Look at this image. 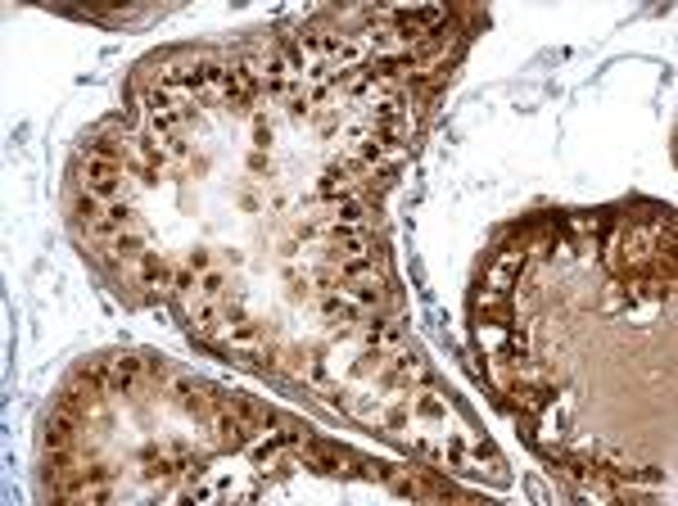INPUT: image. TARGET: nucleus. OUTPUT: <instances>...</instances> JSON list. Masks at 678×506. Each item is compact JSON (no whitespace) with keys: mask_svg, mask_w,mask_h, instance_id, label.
<instances>
[{"mask_svg":"<svg viewBox=\"0 0 678 506\" xmlns=\"http://www.w3.org/2000/svg\"><path fill=\"white\" fill-rule=\"evenodd\" d=\"M127 181H132V172H127L123 163L77 159V186H82L86 195L104 199V204H113V199H127Z\"/></svg>","mask_w":678,"mask_h":506,"instance_id":"obj_1","label":"nucleus"},{"mask_svg":"<svg viewBox=\"0 0 678 506\" xmlns=\"http://www.w3.org/2000/svg\"><path fill=\"white\" fill-rule=\"evenodd\" d=\"M145 249H150V235H145L141 222H132L113 244H104V253H109L113 263H127V267H136V258H141Z\"/></svg>","mask_w":678,"mask_h":506,"instance_id":"obj_6","label":"nucleus"},{"mask_svg":"<svg viewBox=\"0 0 678 506\" xmlns=\"http://www.w3.org/2000/svg\"><path fill=\"white\" fill-rule=\"evenodd\" d=\"M199 294H204V299H213V303H226V299H231L226 276L217 272V267H213V272H204V276H199Z\"/></svg>","mask_w":678,"mask_h":506,"instance_id":"obj_7","label":"nucleus"},{"mask_svg":"<svg viewBox=\"0 0 678 506\" xmlns=\"http://www.w3.org/2000/svg\"><path fill=\"white\" fill-rule=\"evenodd\" d=\"M141 375H145V357L141 353L104 357V385H109V394H132Z\"/></svg>","mask_w":678,"mask_h":506,"instance_id":"obj_3","label":"nucleus"},{"mask_svg":"<svg viewBox=\"0 0 678 506\" xmlns=\"http://www.w3.org/2000/svg\"><path fill=\"white\" fill-rule=\"evenodd\" d=\"M416 412H421L425 421H439V416H448V407L439 403V394H430V389H425V394L416 398Z\"/></svg>","mask_w":678,"mask_h":506,"instance_id":"obj_8","label":"nucleus"},{"mask_svg":"<svg viewBox=\"0 0 678 506\" xmlns=\"http://www.w3.org/2000/svg\"><path fill=\"white\" fill-rule=\"evenodd\" d=\"M575 231L579 235H597L602 231V222H597V217H575Z\"/></svg>","mask_w":678,"mask_h":506,"instance_id":"obj_10","label":"nucleus"},{"mask_svg":"<svg viewBox=\"0 0 678 506\" xmlns=\"http://www.w3.org/2000/svg\"><path fill=\"white\" fill-rule=\"evenodd\" d=\"M186 263H190V272L204 276V272H213V253H208V249H195V253L186 258Z\"/></svg>","mask_w":678,"mask_h":506,"instance_id":"obj_9","label":"nucleus"},{"mask_svg":"<svg viewBox=\"0 0 678 506\" xmlns=\"http://www.w3.org/2000/svg\"><path fill=\"white\" fill-rule=\"evenodd\" d=\"M136 222V208L127 204V199H113V204H104L100 208V217H95L91 226H86V231H91V240L95 244H113L118 240V235L127 231V226Z\"/></svg>","mask_w":678,"mask_h":506,"instance_id":"obj_4","label":"nucleus"},{"mask_svg":"<svg viewBox=\"0 0 678 506\" xmlns=\"http://www.w3.org/2000/svg\"><path fill=\"white\" fill-rule=\"evenodd\" d=\"M380 479H385L394 493L421 497V502H434V497H452V484H443V479H434L430 470H416V466H380Z\"/></svg>","mask_w":678,"mask_h":506,"instance_id":"obj_2","label":"nucleus"},{"mask_svg":"<svg viewBox=\"0 0 678 506\" xmlns=\"http://www.w3.org/2000/svg\"><path fill=\"white\" fill-rule=\"evenodd\" d=\"M172 267L177 263H168V253L145 249L132 272H136V281H141V290H172Z\"/></svg>","mask_w":678,"mask_h":506,"instance_id":"obj_5","label":"nucleus"}]
</instances>
